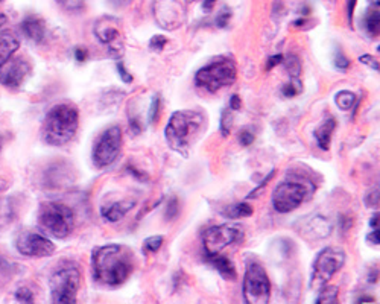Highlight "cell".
Returning <instances> with one entry per match:
<instances>
[{
  "instance_id": "obj_43",
  "label": "cell",
  "mask_w": 380,
  "mask_h": 304,
  "mask_svg": "<svg viewBox=\"0 0 380 304\" xmlns=\"http://www.w3.org/2000/svg\"><path fill=\"white\" fill-rule=\"evenodd\" d=\"M367 240H368V244L379 247V244H380V240H379V228H376L374 231H371V233L367 236Z\"/></svg>"
},
{
  "instance_id": "obj_42",
  "label": "cell",
  "mask_w": 380,
  "mask_h": 304,
  "mask_svg": "<svg viewBox=\"0 0 380 304\" xmlns=\"http://www.w3.org/2000/svg\"><path fill=\"white\" fill-rule=\"evenodd\" d=\"M240 106H242L240 97H239L238 95H233V96L230 97V110L238 111V110H240Z\"/></svg>"
},
{
  "instance_id": "obj_35",
  "label": "cell",
  "mask_w": 380,
  "mask_h": 304,
  "mask_svg": "<svg viewBox=\"0 0 380 304\" xmlns=\"http://www.w3.org/2000/svg\"><path fill=\"white\" fill-rule=\"evenodd\" d=\"M256 140V136H255V132L250 131V130H242L240 134H239V141H240V145L242 146H250L252 145V141Z\"/></svg>"
},
{
  "instance_id": "obj_39",
  "label": "cell",
  "mask_w": 380,
  "mask_h": 304,
  "mask_svg": "<svg viewBox=\"0 0 380 304\" xmlns=\"http://www.w3.org/2000/svg\"><path fill=\"white\" fill-rule=\"evenodd\" d=\"M359 61L362 62V64L368 66L369 69L379 71V61L373 55H362V57H359Z\"/></svg>"
},
{
  "instance_id": "obj_34",
  "label": "cell",
  "mask_w": 380,
  "mask_h": 304,
  "mask_svg": "<svg viewBox=\"0 0 380 304\" xmlns=\"http://www.w3.org/2000/svg\"><path fill=\"white\" fill-rule=\"evenodd\" d=\"M166 44H168V39L166 37H163V35H154V37L149 41V48L152 50L161 52L163 49H165Z\"/></svg>"
},
{
  "instance_id": "obj_37",
  "label": "cell",
  "mask_w": 380,
  "mask_h": 304,
  "mask_svg": "<svg viewBox=\"0 0 380 304\" xmlns=\"http://www.w3.org/2000/svg\"><path fill=\"white\" fill-rule=\"evenodd\" d=\"M334 66H337L339 70H347L350 67V60L344 55L341 50H338L337 57H334Z\"/></svg>"
},
{
  "instance_id": "obj_23",
  "label": "cell",
  "mask_w": 380,
  "mask_h": 304,
  "mask_svg": "<svg viewBox=\"0 0 380 304\" xmlns=\"http://www.w3.org/2000/svg\"><path fill=\"white\" fill-rule=\"evenodd\" d=\"M379 5L376 8H371V10L367 11L365 17H364V26H365V31L368 32L369 37H374L377 39L379 35Z\"/></svg>"
},
{
  "instance_id": "obj_38",
  "label": "cell",
  "mask_w": 380,
  "mask_h": 304,
  "mask_svg": "<svg viewBox=\"0 0 380 304\" xmlns=\"http://www.w3.org/2000/svg\"><path fill=\"white\" fill-rule=\"evenodd\" d=\"M15 298L22 303H32L34 301V293L28 288H22L17 291Z\"/></svg>"
},
{
  "instance_id": "obj_12",
  "label": "cell",
  "mask_w": 380,
  "mask_h": 304,
  "mask_svg": "<svg viewBox=\"0 0 380 304\" xmlns=\"http://www.w3.org/2000/svg\"><path fill=\"white\" fill-rule=\"evenodd\" d=\"M189 0H154L152 14L165 31H177L187 19Z\"/></svg>"
},
{
  "instance_id": "obj_50",
  "label": "cell",
  "mask_w": 380,
  "mask_h": 304,
  "mask_svg": "<svg viewBox=\"0 0 380 304\" xmlns=\"http://www.w3.org/2000/svg\"><path fill=\"white\" fill-rule=\"evenodd\" d=\"M356 303H374V297H360L356 300Z\"/></svg>"
},
{
  "instance_id": "obj_26",
  "label": "cell",
  "mask_w": 380,
  "mask_h": 304,
  "mask_svg": "<svg viewBox=\"0 0 380 304\" xmlns=\"http://www.w3.org/2000/svg\"><path fill=\"white\" fill-rule=\"evenodd\" d=\"M283 62L286 66V70L291 74L292 78H298V75L301 74V61L297 55H289L286 60L283 58Z\"/></svg>"
},
{
  "instance_id": "obj_24",
  "label": "cell",
  "mask_w": 380,
  "mask_h": 304,
  "mask_svg": "<svg viewBox=\"0 0 380 304\" xmlns=\"http://www.w3.org/2000/svg\"><path fill=\"white\" fill-rule=\"evenodd\" d=\"M320 297L316 298V304H333L338 303V295H339V289L337 286H323L320 289Z\"/></svg>"
},
{
  "instance_id": "obj_52",
  "label": "cell",
  "mask_w": 380,
  "mask_h": 304,
  "mask_svg": "<svg viewBox=\"0 0 380 304\" xmlns=\"http://www.w3.org/2000/svg\"><path fill=\"white\" fill-rule=\"evenodd\" d=\"M371 4H374V5H379V0H369Z\"/></svg>"
},
{
  "instance_id": "obj_9",
  "label": "cell",
  "mask_w": 380,
  "mask_h": 304,
  "mask_svg": "<svg viewBox=\"0 0 380 304\" xmlns=\"http://www.w3.org/2000/svg\"><path fill=\"white\" fill-rule=\"evenodd\" d=\"M243 300L248 304H268L271 298V282L265 268L259 262L247 266L242 284Z\"/></svg>"
},
{
  "instance_id": "obj_4",
  "label": "cell",
  "mask_w": 380,
  "mask_h": 304,
  "mask_svg": "<svg viewBox=\"0 0 380 304\" xmlns=\"http://www.w3.org/2000/svg\"><path fill=\"white\" fill-rule=\"evenodd\" d=\"M315 193V184L309 178L292 175L280 183L273 192V207L278 213H291L300 207Z\"/></svg>"
},
{
  "instance_id": "obj_44",
  "label": "cell",
  "mask_w": 380,
  "mask_h": 304,
  "mask_svg": "<svg viewBox=\"0 0 380 304\" xmlns=\"http://www.w3.org/2000/svg\"><path fill=\"white\" fill-rule=\"evenodd\" d=\"M356 2H358V0H348V4H347V8H348V23H350V26L353 25V14H355Z\"/></svg>"
},
{
  "instance_id": "obj_51",
  "label": "cell",
  "mask_w": 380,
  "mask_h": 304,
  "mask_svg": "<svg viewBox=\"0 0 380 304\" xmlns=\"http://www.w3.org/2000/svg\"><path fill=\"white\" fill-rule=\"evenodd\" d=\"M2 2H4V0H0V4H2ZM6 22H8L6 15L4 13H0V26H4Z\"/></svg>"
},
{
  "instance_id": "obj_29",
  "label": "cell",
  "mask_w": 380,
  "mask_h": 304,
  "mask_svg": "<svg viewBox=\"0 0 380 304\" xmlns=\"http://www.w3.org/2000/svg\"><path fill=\"white\" fill-rule=\"evenodd\" d=\"M231 127H233V114H231V110H224L222 114H221V134L224 137L230 136L231 132Z\"/></svg>"
},
{
  "instance_id": "obj_1",
  "label": "cell",
  "mask_w": 380,
  "mask_h": 304,
  "mask_svg": "<svg viewBox=\"0 0 380 304\" xmlns=\"http://www.w3.org/2000/svg\"><path fill=\"white\" fill-rule=\"evenodd\" d=\"M93 279L105 286H121L134 271L133 251L125 245L97 247L92 254Z\"/></svg>"
},
{
  "instance_id": "obj_31",
  "label": "cell",
  "mask_w": 380,
  "mask_h": 304,
  "mask_svg": "<svg viewBox=\"0 0 380 304\" xmlns=\"http://www.w3.org/2000/svg\"><path fill=\"white\" fill-rule=\"evenodd\" d=\"M179 214V202L175 198V196H172V198L168 201L166 210H165V218L168 221H175Z\"/></svg>"
},
{
  "instance_id": "obj_20",
  "label": "cell",
  "mask_w": 380,
  "mask_h": 304,
  "mask_svg": "<svg viewBox=\"0 0 380 304\" xmlns=\"http://www.w3.org/2000/svg\"><path fill=\"white\" fill-rule=\"evenodd\" d=\"M20 41L11 31H0V67L19 50Z\"/></svg>"
},
{
  "instance_id": "obj_2",
  "label": "cell",
  "mask_w": 380,
  "mask_h": 304,
  "mask_svg": "<svg viewBox=\"0 0 380 304\" xmlns=\"http://www.w3.org/2000/svg\"><path fill=\"white\" fill-rule=\"evenodd\" d=\"M205 114L200 110H179L170 116L165 137L172 151L187 157L190 146L205 128Z\"/></svg>"
},
{
  "instance_id": "obj_49",
  "label": "cell",
  "mask_w": 380,
  "mask_h": 304,
  "mask_svg": "<svg viewBox=\"0 0 380 304\" xmlns=\"http://www.w3.org/2000/svg\"><path fill=\"white\" fill-rule=\"evenodd\" d=\"M369 226H371V227H373L374 230H376V228H379V213H376V214H374V216H373V218H371V222H369Z\"/></svg>"
},
{
  "instance_id": "obj_10",
  "label": "cell",
  "mask_w": 380,
  "mask_h": 304,
  "mask_svg": "<svg viewBox=\"0 0 380 304\" xmlns=\"http://www.w3.org/2000/svg\"><path fill=\"white\" fill-rule=\"evenodd\" d=\"M245 239V231L236 223H222L205 230L203 245L205 254H218L222 249L234 244H242Z\"/></svg>"
},
{
  "instance_id": "obj_14",
  "label": "cell",
  "mask_w": 380,
  "mask_h": 304,
  "mask_svg": "<svg viewBox=\"0 0 380 304\" xmlns=\"http://www.w3.org/2000/svg\"><path fill=\"white\" fill-rule=\"evenodd\" d=\"M17 251L28 257H49L55 253V245L50 239L37 231L23 230L15 239Z\"/></svg>"
},
{
  "instance_id": "obj_15",
  "label": "cell",
  "mask_w": 380,
  "mask_h": 304,
  "mask_svg": "<svg viewBox=\"0 0 380 304\" xmlns=\"http://www.w3.org/2000/svg\"><path fill=\"white\" fill-rule=\"evenodd\" d=\"M31 74V64L22 58H10L0 67V84L10 88L20 87Z\"/></svg>"
},
{
  "instance_id": "obj_48",
  "label": "cell",
  "mask_w": 380,
  "mask_h": 304,
  "mask_svg": "<svg viewBox=\"0 0 380 304\" xmlns=\"http://www.w3.org/2000/svg\"><path fill=\"white\" fill-rule=\"evenodd\" d=\"M130 174H133V175H135L137 178H140V180H144V178H147V175L142 174V172H139L135 167H130Z\"/></svg>"
},
{
  "instance_id": "obj_53",
  "label": "cell",
  "mask_w": 380,
  "mask_h": 304,
  "mask_svg": "<svg viewBox=\"0 0 380 304\" xmlns=\"http://www.w3.org/2000/svg\"><path fill=\"white\" fill-rule=\"evenodd\" d=\"M0 149H2V140H0Z\"/></svg>"
},
{
  "instance_id": "obj_21",
  "label": "cell",
  "mask_w": 380,
  "mask_h": 304,
  "mask_svg": "<svg viewBox=\"0 0 380 304\" xmlns=\"http://www.w3.org/2000/svg\"><path fill=\"white\" fill-rule=\"evenodd\" d=\"M337 128V120L333 118H329L327 120H324L318 128L315 130V139L316 143H318V146L323 151H329L330 148V141H332V134Z\"/></svg>"
},
{
  "instance_id": "obj_33",
  "label": "cell",
  "mask_w": 380,
  "mask_h": 304,
  "mask_svg": "<svg viewBox=\"0 0 380 304\" xmlns=\"http://www.w3.org/2000/svg\"><path fill=\"white\" fill-rule=\"evenodd\" d=\"M230 17H231V10L230 8H222V10L219 11V14L216 15V25L219 26V28H225V26L229 25L230 22Z\"/></svg>"
},
{
  "instance_id": "obj_32",
  "label": "cell",
  "mask_w": 380,
  "mask_h": 304,
  "mask_svg": "<svg viewBox=\"0 0 380 304\" xmlns=\"http://www.w3.org/2000/svg\"><path fill=\"white\" fill-rule=\"evenodd\" d=\"M158 113H160V96L156 95L152 97L149 109V123H156L158 120Z\"/></svg>"
},
{
  "instance_id": "obj_30",
  "label": "cell",
  "mask_w": 380,
  "mask_h": 304,
  "mask_svg": "<svg viewBox=\"0 0 380 304\" xmlns=\"http://www.w3.org/2000/svg\"><path fill=\"white\" fill-rule=\"evenodd\" d=\"M62 10L69 13H79L84 10V0H57Z\"/></svg>"
},
{
  "instance_id": "obj_19",
  "label": "cell",
  "mask_w": 380,
  "mask_h": 304,
  "mask_svg": "<svg viewBox=\"0 0 380 304\" xmlns=\"http://www.w3.org/2000/svg\"><path fill=\"white\" fill-rule=\"evenodd\" d=\"M205 258H207V262H209L225 280H230V282L236 280V277H238L236 268H234L233 262L229 257H225L221 253H218V254H205Z\"/></svg>"
},
{
  "instance_id": "obj_6",
  "label": "cell",
  "mask_w": 380,
  "mask_h": 304,
  "mask_svg": "<svg viewBox=\"0 0 380 304\" xmlns=\"http://www.w3.org/2000/svg\"><path fill=\"white\" fill-rule=\"evenodd\" d=\"M39 223L48 235L66 239L75 226L74 210L61 202H44L39 212Z\"/></svg>"
},
{
  "instance_id": "obj_5",
  "label": "cell",
  "mask_w": 380,
  "mask_h": 304,
  "mask_svg": "<svg viewBox=\"0 0 380 304\" xmlns=\"http://www.w3.org/2000/svg\"><path fill=\"white\" fill-rule=\"evenodd\" d=\"M238 78V67L229 57H219L201 67L195 75L196 87L209 93H216L234 84Z\"/></svg>"
},
{
  "instance_id": "obj_13",
  "label": "cell",
  "mask_w": 380,
  "mask_h": 304,
  "mask_svg": "<svg viewBox=\"0 0 380 304\" xmlns=\"http://www.w3.org/2000/svg\"><path fill=\"white\" fill-rule=\"evenodd\" d=\"M95 35L107 48L111 57L119 60L123 55V32L121 22L114 17H101L95 23Z\"/></svg>"
},
{
  "instance_id": "obj_17",
  "label": "cell",
  "mask_w": 380,
  "mask_h": 304,
  "mask_svg": "<svg viewBox=\"0 0 380 304\" xmlns=\"http://www.w3.org/2000/svg\"><path fill=\"white\" fill-rule=\"evenodd\" d=\"M332 231V223L327 221V218L323 216H312L301 223L298 233L303 235L307 239H323L327 237Z\"/></svg>"
},
{
  "instance_id": "obj_25",
  "label": "cell",
  "mask_w": 380,
  "mask_h": 304,
  "mask_svg": "<svg viewBox=\"0 0 380 304\" xmlns=\"http://www.w3.org/2000/svg\"><path fill=\"white\" fill-rule=\"evenodd\" d=\"M334 102H337L338 109L342 111H348L353 109V105L356 102V95L348 90H342L334 97Z\"/></svg>"
},
{
  "instance_id": "obj_46",
  "label": "cell",
  "mask_w": 380,
  "mask_h": 304,
  "mask_svg": "<svg viewBox=\"0 0 380 304\" xmlns=\"http://www.w3.org/2000/svg\"><path fill=\"white\" fill-rule=\"evenodd\" d=\"M108 2H110L114 8H125L128 6L133 0H108Z\"/></svg>"
},
{
  "instance_id": "obj_8",
  "label": "cell",
  "mask_w": 380,
  "mask_h": 304,
  "mask_svg": "<svg viewBox=\"0 0 380 304\" xmlns=\"http://www.w3.org/2000/svg\"><path fill=\"white\" fill-rule=\"evenodd\" d=\"M81 284V271L78 265L61 266L50 277V293L53 303H76Z\"/></svg>"
},
{
  "instance_id": "obj_47",
  "label": "cell",
  "mask_w": 380,
  "mask_h": 304,
  "mask_svg": "<svg viewBox=\"0 0 380 304\" xmlns=\"http://www.w3.org/2000/svg\"><path fill=\"white\" fill-rule=\"evenodd\" d=\"M215 4H216V0H204V4H203L204 11H212Z\"/></svg>"
},
{
  "instance_id": "obj_16",
  "label": "cell",
  "mask_w": 380,
  "mask_h": 304,
  "mask_svg": "<svg viewBox=\"0 0 380 304\" xmlns=\"http://www.w3.org/2000/svg\"><path fill=\"white\" fill-rule=\"evenodd\" d=\"M20 31L29 41L40 44L46 40V22L39 15H28L20 25Z\"/></svg>"
},
{
  "instance_id": "obj_11",
  "label": "cell",
  "mask_w": 380,
  "mask_h": 304,
  "mask_svg": "<svg viewBox=\"0 0 380 304\" xmlns=\"http://www.w3.org/2000/svg\"><path fill=\"white\" fill-rule=\"evenodd\" d=\"M122 143H123V134H122L121 127L114 125V127L105 130L95 143L93 154H92L95 166L102 169V167L113 165L121 154Z\"/></svg>"
},
{
  "instance_id": "obj_18",
  "label": "cell",
  "mask_w": 380,
  "mask_h": 304,
  "mask_svg": "<svg viewBox=\"0 0 380 304\" xmlns=\"http://www.w3.org/2000/svg\"><path fill=\"white\" fill-rule=\"evenodd\" d=\"M134 205L135 202L131 200L116 201L108 205H102L101 214H102V218L108 222H119L126 216V214H128V212H131Z\"/></svg>"
},
{
  "instance_id": "obj_22",
  "label": "cell",
  "mask_w": 380,
  "mask_h": 304,
  "mask_svg": "<svg viewBox=\"0 0 380 304\" xmlns=\"http://www.w3.org/2000/svg\"><path fill=\"white\" fill-rule=\"evenodd\" d=\"M252 213H255V210H252L250 204L239 202V204L230 205V207L225 209L224 216H227L229 219H239V218H248V216H251Z\"/></svg>"
},
{
  "instance_id": "obj_7",
  "label": "cell",
  "mask_w": 380,
  "mask_h": 304,
  "mask_svg": "<svg viewBox=\"0 0 380 304\" xmlns=\"http://www.w3.org/2000/svg\"><path fill=\"white\" fill-rule=\"evenodd\" d=\"M346 263V251L339 247H327L316 256L311 277V289L320 291Z\"/></svg>"
},
{
  "instance_id": "obj_36",
  "label": "cell",
  "mask_w": 380,
  "mask_h": 304,
  "mask_svg": "<svg viewBox=\"0 0 380 304\" xmlns=\"http://www.w3.org/2000/svg\"><path fill=\"white\" fill-rule=\"evenodd\" d=\"M116 69H117V74H119L121 79H122V81H123L125 84H131V83H133V75L130 74L128 70L125 69V66L122 64L121 61L116 64Z\"/></svg>"
},
{
  "instance_id": "obj_3",
  "label": "cell",
  "mask_w": 380,
  "mask_h": 304,
  "mask_svg": "<svg viewBox=\"0 0 380 304\" xmlns=\"http://www.w3.org/2000/svg\"><path fill=\"white\" fill-rule=\"evenodd\" d=\"M79 127V113L74 104L52 106L43 122V140L52 146H62L75 137Z\"/></svg>"
},
{
  "instance_id": "obj_41",
  "label": "cell",
  "mask_w": 380,
  "mask_h": 304,
  "mask_svg": "<svg viewBox=\"0 0 380 304\" xmlns=\"http://www.w3.org/2000/svg\"><path fill=\"white\" fill-rule=\"evenodd\" d=\"M282 62H283V55H282V53H278V55L269 57V60H268V62H266V70H268V71H269V70H273L276 66L282 64Z\"/></svg>"
},
{
  "instance_id": "obj_27",
  "label": "cell",
  "mask_w": 380,
  "mask_h": 304,
  "mask_svg": "<svg viewBox=\"0 0 380 304\" xmlns=\"http://www.w3.org/2000/svg\"><path fill=\"white\" fill-rule=\"evenodd\" d=\"M163 242H165V237L160 236V235H156V236H149L144 239L143 242V248L147 253H157L158 249L161 248Z\"/></svg>"
},
{
  "instance_id": "obj_28",
  "label": "cell",
  "mask_w": 380,
  "mask_h": 304,
  "mask_svg": "<svg viewBox=\"0 0 380 304\" xmlns=\"http://www.w3.org/2000/svg\"><path fill=\"white\" fill-rule=\"evenodd\" d=\"M303 90V85H301V81L298 78H292V81L283 85L282 88V93L285 97H295L297 95H300Z\"/></svg>"
},
{
  "instance_id": "obj_40",
  "label": "cell",
  "mask_w": 380,
  "mask_h": 304,
  "mask_svg": "<svg viewBox=\"0 0 380 304\" xmlns=\"http://www.w3.org/2000/svg\"><path fill=\"white\" fill-rule=\"evenodd\" d=\"M365 204L368 205V207L371 209H374L379 205V191H373V192H369L367 196H365Z\"/></svg>"
},
{
  "instance_id": "obj_45",
  "label": "cell",
  "mask_w": 380,
  "mask_h": 304,
  "mask_svg": "<svg viewBox=\"0 0 380 304\" xmlns=\"http://www.w3.org/2000/svg\"><path fill=\"white\" fill-rule=\"evenodd\" d=\"M75 58H76V61H79V62H84V61L87 60V49H84V48H78V49L75 50Z\"/></svg>"
}]
</instances>
